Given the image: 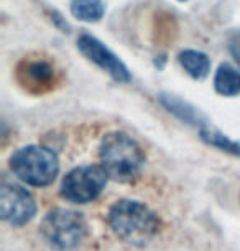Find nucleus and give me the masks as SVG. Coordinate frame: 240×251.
Wrapping results in <instances>:
<instances>
[{
  "mask_svg": "<svg viewBox=\"0 0 240 251\" xmlns=\"http://www.w3.org/2000/svg\"><path fill=\"white\" fill-rule=\"evenodd\" d=\"M160 100L164 107L168 108L173 115H176L180 120L189 123V125H199L202 128V125L206 123V118L204 115H201V112L197 110L196 107H192L191 103H187L186 100L183 99L173 96V94H161L160 96Z\"/></svg>",
  "mask_w": 240,
  "mask_h": 251,
  "instance_id": "nucleus-9",
  "label": "nucleus"
},
{
  "mask_svg": "<svg viewBox=\"0 0 240 251\" xmlns=\"http://www.w3.org/2000/svg\"><path fill=\"white\" fill-rule=\"evenodd\" d=\"M180 63L185 68V71L191 75L192 79L202 80L209 75L211 71V61L208 54L196 50H185L180 53Z\"/></svg>",
  "mask_w": 240,
  "mask_h": 251,
  "instance_id": "nucleus-10",
  "label": "nucleus"
},
{
  "mask_svg": "<svg viewBox=\"0 0 240 251\" xmlns=\"http://www.w3.org/2000/svg\"><path fill=\"white\" fill-rule=\"evenodd\" d=\"M13 174L25 184L35 187L50 186L59 173V159L46 146L30 145L20 148L10 158Z\"/></svg>",
  "mask_w": 240,
  "mask_h": 251,
  "instance_id": "nucleus-3",
  "label": "nucleus"
},
{
  "mask_svg": "<svg viewBox=\"0 0 240 251\" xmlns=\"http://www.w3.org/2000/svg\"><path fill=\"white\" fill-rule=\"evenodd\" d=\"M36 212L35 199L27 189L15 182H2L0 189V215L10 225H25Z\"/></svg>",
  "mask_w": 240,
  "mask_h": 251,
  "instance_id": "nucleus-6",
  "label": "nucleus"
},
{
  "mask_svg": "<svg viewBox=\"0 0 240 251\" xmlns=\"http://www.w3.org/2000/svg\"><path fill=\"white\" fill-rule=\"evenodd\" d=\"M229 50H230V54L234 56V59L237 61V64L240 66V33L234 35V38L230 40Z\"/></svg>",
  "mask_w": 240,
  "mask_h": 251,
  "instance_id": "nucleus-14",
  "label": "nucleus"
},
{
  "mask_svg": "<svg viewBox=\"0 0 240 251\" xmlns=\"http://www.w3.org/2000/svg\"><path fill=\"white\" fill-rule=\"evenodd\" d=\"M109 174L102 166H81L69 171L61 184V196L73 203H87L104 191Z\"/></svg>",
  "mask_w": 240,
  "mask_h": 251,
  "instance_id": "nucleus-5",
  "label": "nucleus"
},
{
  "mask_svg": "<svg viewBox=\"0 0 240 251\" xmlns=\"http://www.w3.org/2000/svg\"><path fill=\"white\" fill-rule=\"evenodd\" d=\"M87 225L82 215L69 208H53L41 222V235L45 241L59 251H69L86 236Z\"/></svg>",
  "mask_w": 240,
  "mask_h": 251,
  "instance_id": "nucleus-4",
  "label": "nucleus"
},
{
  "mask_svg": "<svg viewBox=\"0 0 240 251\" xmlns=\"http://www.w3.org/2000/svg\"><path fill=\"white\" fill-rule=\"evenodd\" d=\"M214 87L224 97H234L240 94V73L230 64H220L214 77Z\"/></svg>",
  "mask_w": 240,
  "mask_h": 251,
  "instance_id": "nucleus-11",
  "label": "nucleus"
},
{
  "mask_svg": "<svg viewBox=\"0 0 240 251\" xmlns=\"http://www.w3.org/2000/svg\"><path fill=\"white\" fill-rule=\"evenodd\" d=\"M109 224L114 233L132 246H145L160 230L158 217L138 201H119L109 212Z\"/></svg>",
  "mask_w": 240,
  "mask_h": 251,
  "instance_id": "nucleus-1",
  "label": "nucleus"
},
{
  "mask_svg": "<svg viewBox=\"0 0 240 251\" xmlns=\"http://www.w3.org/2000/svg\"><path fill=\"white\" fill-rule=\"evenodd\" d=\"M101 166L114 181L129 182L138 176L145 164V154L140 145L122 131L109 133L99 148Z\"/></svg>",
  "mask_w": 240,
  "mask_h": 251,
  "instance_id": "nucleus-2",
  "label": "nucleus"
},
{
  "mask_svg": "<svg viewBox=\"0 0 240 251\" xmlns=\"http://www.w3.org/2000/svg\"><path fill=\"white\" fill-rule=\"evenodd\" d=\"M78 48L89 61H92L101 69L109 73L112 79H115L117 82H130L132 75L129 69H127V66L96 36L84 33L78 40Z\"/></svg>",
  "mask_w": 240,
  "mask_h": 251,
  "instance_id": "nucleus-7",
  "label": "nucleus"
},
{
  "mask_svg": "<svg viewBox=\"0 0 240 251\" xmlns=\"http://www.w3.org/2000/svg\"><path fill=\"white\" fill-rule=\"evenodd\" d=\"M201 138L206 141V143L215 146V148L222 150V151H229L232 154H240V145L235 143L229 138V136L222 135L220 131L217 130H211V128H206L202 126L201 128Z\"/></svg>",
  "mask_w": 240,
  "mask_h": 251,
  "instance_id": "nucleus-13",
  "label": "nucleus"
},
{
  "mask_svg": "<svg viewBox=\"0 0 240 251\" xmlns=\"http://www.w3.org/2000/svg\"><path fill=\"white\" fill-rule=\"evenodd\" d=\"M71 13L81 22H99L106 13V5L102 0H73Z\"/></svg>",
  "mask_w": 240,
  "mask_h": 251,
  "instance_id": "nucleus-12",
  "label": "nucleus"
},
{
  "mask_svg": "<svg viewBox=\"0 0 240 251\" xmlns=\"http://www.w3.org/2000/svg\"><path fill=\"white\" fill-rule=\"evenodd\" d=\"M18 82L31 94H43L53 89L56 82L54 66L45 59H25L17 68Z\"/></svg>",
  "mask_w": 240,
  "mask_h": 251,
  "instance_id": "nucleus-8",
  "label": "nucleus"
},
{
  "mask_svg": "<svg viewBox=\"0 0 240 251\" xmlns=\"http://www.w3.org/2000/svg\"><path fill=\"white\" fill-rule=\"evenodd\" d=\"M180 2H187V0H180Z\"/></svg>",
  "mask_w": 240,
  "mask_h": 251,
  "instance_id": "nucleus-15",
  "label": "nucleus"
}]
</instances>
